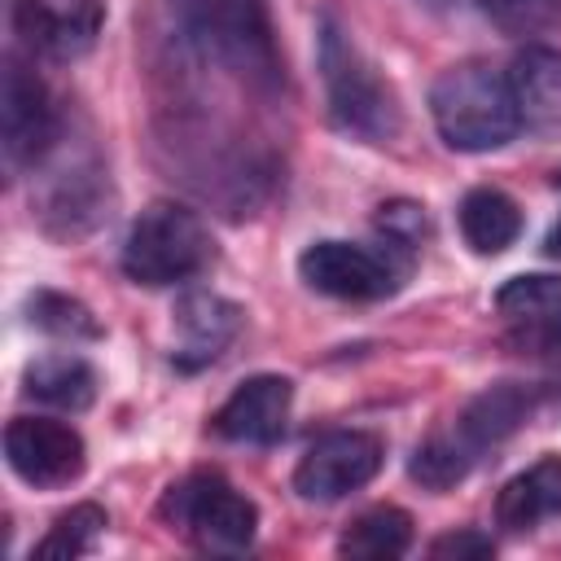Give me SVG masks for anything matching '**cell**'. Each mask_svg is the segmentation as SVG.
<instances>
[{
    "mask_svg": "<svg viewBox=\"0 0 561 561\" xmlns=\"http://www.w3.org/2000/svg\"><path fill=\"white\" fill-rule=\"evenodd\" d=\"M105 526H110V517H105L101 504H75L31 548V561H75V557H83V552H92L101 543Z\"/></svg>",
    "mask_w": 561,
    "mask_h": 561,
    "instance_id": "44dd1931",
    "label": "cell"
},
{
    "mask_svg": "<svg viewBox=\"0 0 561 561\" xmlns=\"http://www.w3.org/2000/svg\"><path fill=\"white\" fill-rule=\"evenodd\" d=\"M460 237L473 254H504L522 237V206L491 184H478L460 197Z\"/></svg>",
    "mask_w": 561,
    "mask_h": 561,
    "instance_id": "2e32d148",
    "label": "cell"
},
{
    "mask_svg": "<svg viewBox=\"0 0 561 561\" xmlns=\"http://www.w3.org/2000/svg\"><path fill=\"white\" fill-rule=\"evenodd\" d=\"M118 263L136 285H180L215 263V237L197 210L180 202H149L131 219Z\"/></svg>",
    "mask_w": 561,
    "mask_h": 561,
    "instance_id": "277c9868",
    "label": "cell"
},
{
    "mask_svg": "<svg viewBox=\"0 0 561 561\" xmlns=\"http://www.w3.org/2000/svg\"><path fill=\"white\" fill-rule=\"evenodd\" d=\"M412 548V517L394 504L364 508L337 539V552L351 561H390Z\"/></svg>",
    "mask_w": 561,
    "mask_h": 561,
    "instance_id": "d6986e66",
    "label": "cell"
},
{
    "mask_svg": "<svg viewBox=\"0 0 561 561\" xmlns=\"http://www.w3.org/2000/svg\"><path fill=\"white\" fill-rule=\"evenodd\" d=\"M4 460L26 486L57 491V486H70L83 473L88 447H83V434L66 421L13 416L4 425Z\"/></svg>",
    "mask_w": 561,
    "mask_h": 561,
    "instance_id": "9c48e42d",
    "label": "cell"
},
{
    "mask_svg": "<svg viewBox=\"0 0 561 561\" xmlns=\"http://www.w3.org/2000/svg\"><path fill=\"white\" fill-rule=\"evenodd\" d=\"M44 167V193H39V219L53 237H83L92 232L110 210V180L105 167L96 162V153H70L57 162H39Z\"/></svg>",
    "mask_w": 561,
    "mask_h": 561,
    "instance_id": "30bf717a",
    "label": "cell"
},
{
    "mask_svg": "<svg viewBox=\"0 0 561 561\" xmlns=\"http://www.w3.org/2000/svg\"><path fill=\"white\" fill-rule=\"evenodd\" d=\"M377 232L390 237V241H399V245H408V250H416L430 237V215H425L421 202L399 197V202H386L377 210Z\"/></svg>",
    "mask_w": 561,
    "mask_h": 561,
    "instance_id": "d4e9b609",
    "label": "cell"
},
{
    "mask_svg": "<svg viewBox=\"0 0 561 561\" xmlns=\"http://www.w3.org/2000/svg\"><path fill=\"white\" fill-rule=\"evenodd\" d=\"M316 61L324 79V101L329 118L337 131L364 140V145H386L403 127V110L386 75L373 66V57L355 44V35L342 26L333 9L320 13L316 22Z\"/></svg>",
    "mask_w": 561,
    "mask_h": 561,
    "instance_id": "7a4b0ae2",
    "label": "cell"
},
{
    "mask_svg": "<svg viewBox=\"0 0 561 561\" xmlns=\"http://www.w3.org/2000/svg\"><path fill=\"white\" fill-rule=\"evenodd\" d=\"M561 513V456H539L513 473L495 495V522L504 530H535Z\"/></svg>",
    "mask_w": 561,
    "mask_h": 561,
    "instance_id": "9a60e30c",
    "label": "cell"
},
{
    "mask_svg": "<svg viewBox=\"0 0 561 561\" xmlns=\"http://www.w3.org/2000/svg\"><path fill=\"white\" fill-rule=\"evenodd\" d=\"M158 513H162V522L171 530H180L202 552L237 557L259 535V508H254V500H245L215 469H197V473L171 482L167 495H162V504H158Z\"/></svg>",
    "mask_w": 561,
    "mask_h": 561,
    "instance_id": "8992f818",
    "label": "cell"
},
{
    "mask_svg": "<svg viewBox=\"0 0 561 561\" xmlns=\"http://www.w3.org/2000/svg\"><path fill=\"white\" fill-rule=\"evenodd\" d=\"M530 342H539V346H561V316L557 320H548V324H530V333H526Z\"/></svg>",
    "mask_w": 561,
    "mask_h": 561,
    "instance_id": "4316f807",
    "label": "cell"
},
{
    "mask_svg": "<svg viewBox=\"0 0 561 561\" xmlns=\"http://www.w3.org/2000/svg\"><path fill=\"white\" fill-rule=\"evenodd\" d=\"M504 75H508V88L522 105V118H530V123L561 118V48L526 44L513 53Z\"/></svg>",
    "mask_w": 561,
    "mask_h": 561,
    "instance_id": "e0dca14e",
    "label": "cell"
},
{
    "mask_svg": "<svg viewBox=\"0 0 561 561\" xmlns=\"http://www.w3.org/2000/svg\"><path fill=\"white\" fill-rule=\"evenodd\" d=\"M495 311L508 320H526V324H548L561 316V276L552 272H522L508 276L495 289Z\"/></svg>",
    "mask_w": 561,
    "mask_h": 561,
    "instance_id": "7402d4cb",
    "label": "cell"
},
{
    "mask_svg": "<svg viewBox=\"0 0 561 561\" xmlns=\"http://www.w3.org/2000/svg\"><path fill=\"white\" fill-rule=\"evenodd\" d=\"M105 26V0H18L13 4V35L31 57L44 61H79L96 48Z\"/></svg>",
    "mask_w": 561,
    "mask_h": 561,
    "instance_id": "8fae6325",
    "label": "cell"
},
{
    "mask_svg": "<svg viewBox=\"0 0 561 561\" xmlns=\"http://www.w3.org/2000/svg\"><path fill=\"white\" fill-rule=\"evenodd\" d=\"M26 320H31L39 333L57 337V342H96V337H101L96 316H92L79 298L57 294V289H35V294L26 298Z\"/></svg>",
    "mask_w": 561,
    "mask_h": 561,
    "instance_id": "603a6c76",
    "label": "cell"
},
{
    "mask_svg": "<svg viewBox=\"0 0 561 561\" xmlns=\"http://www.w3.org/2000/svg\"><path fill=\"white\" fill-rule=\"evenodd\" d=\"M241 333V307L215 289H188L175 302V364L197 373L215 364Z\"/></svg>",
    "mask_w": 561,
    "mask_h": 561,
    "instance_id": "4fadbf2b",
    "label": "cell"
},
{
    "mask_svg": "<svg viewBox=\"0 0 561 561\" xmlns=\"http://www.w3.org/2000/svg\"><path fill=\"white\" fill-rule=\"evenodd\" d=\"M386 465V443L373 430H329L294 465V491L307 504H333L368 486Z\"/></svg>",
    "mask_w": 561,
    "mask_h": 561,
    "instance_id": "ba28073f",
    "label": "cell"
},
{
    "mask_svg": "<svg viewBox=\"0 0 561 561\" xmlns=\"http://www.w3.org/2000/svg\"><path fill=\"white\" fill-rule=\"evenodd\" d=\"M171 9L184 39L224 75L254 92H276L285 83L267 0H171Z\"/></svg>",
    "mask_w": 561,
    "mask_h": 561,
    "instance_id": "6da1fadb",
    "label": "cell"
},
{
    "mask_svg": "<svg viewBox=\"0 0 561 561\" xmlns=\"http://www.w3.org/2000/svg\"><path fill=\"white\" fill-rule=\"evenodd\" d=\"M22 390L48 408H61V412H83L92 408L96 399V368L83 359V355H70V351H57V355H39L26 364L22 373Z\"/></svg>",
    "mask_w": 561,
    "mask_h": 561,
    "instance_id": "ac0fdd59",
    "label": "cell"
},
{
    "mask_svg": "<svg viewBox=\"0 0 561 561\" xmlns=\"http://www.w3.org/2000/svg\"><path fill=\"white\" fill-rule=\"evenodd\" d=\"M416 250L381 237V241H311L298 254V276L307 289L342 302H381L399 294L412 276Z\"/></svg>",
    "mask_w": 561,
    "mask_h": 561,
    "instance_id": "5b68a950",
    "label": "cell"
},
{
    "mask_svg": "<svg viewBox=\"0 0 561 561\" xmlns=\"http://www.w3.org/2000/svg\"><path fill=\"white\" fill-rule=\"evenodd\" d=\"M473 465H478V456L451 434V425H443V430H434L425 443H416V451H412V460H408V473H412V482H421L425 491H447V486L465 482V478L473 473Z\"/></svg>",
    "mask_w": 561,
    "mask_h": 561,
    "instance_id": "ffe728a7",
    "label": "cell"
},
{
    "mask_svg": "<svg viewBox=\"0 0 561 561\" xmlns=\"http://www.w3.org/2000/svg\"><path fill=\"white\" fill-rule=\"evenodd\" d=\"M430 118L443 145L456 153H491L522 131V105L508 75L491 70L486 61L447 66L430 83Z\"/></svg>",
    "mask_w": 561,
    "mask_h": 561,
    "instance_id": "3957f363",
    "label": "cell"
},
{
    "mask_svg": "<svg viewBox=\"0 0 561 561\" xmlns=\"http://www.w3.org/2000/svg\"><path fill=\"white\" fill-rule=\"evenodd\" d=\"M289 408H294V381L280 373H254L245 377L210 416V430L224 443H241V447H272L285 438L289 425Z\"/></svg>",
    "mask_w": 561,
    "mask_h": 561,
    "instance_id": "7c38bea8",
    "label": "cell"
},
{
    "mask_svg": "<svg viewBox=\"0 0 561 561\" xmlns=\"http://www.w3.org/2000/svg\"><path fill=\"white\" fill-rule=\"evenodd\" d=\"M539 399H543V390L530 381H495L460 408V416L451 421V434L482 460L486 447H500L508 434H517L530 421Z\"/></svg>",
    "mask_w": 561,
    "mask_h": 561,
    "instance_id": "5bb4252c",
    "label": "cell"
},
{
    "mask_svg": "<svg viewBox=\"0 0 561 561\" xmlns=\"http://www.w3.org/2000/svg\"><path fill=\"white\" fill-rule=\"evenodd\" d=\"M543 250H548L552 259H561V219L548 228V237H543Z\"/></svg>",
    "mask_w": 561,
    "mask_h": 561,
    "instance_id": "83f0119b",
    "label": "cell"
},
{
    "mask_svg": "<svg viewBox=\"0 0 561 561\" xmlns=\"http://www.w3.org/2000/svg\"><path fill=\"white\" fill-rule=\"evenodd\" d=\"M61 140V123L57 110L48 101L44 79L22 61L9 57L4 61V79H0V145H4V167L18 171H35L53 145Z\"/></svg>",
    "mask_w": 561,
    "mask_h": 561,
    "instance_id": "52a82bcc",
    "label": "cell"
},
{
    "mask_svg": "<svg viewBox=\"0 0 561 561\" xmlns=\"http://www.w3.org/2000/svg\"><path fill=\"white\" fill-rule=\"evenodd\" d=\"M430 557H456V561H478V557H491V539L482 530H456V535H443L430 543Z\"/></svg>",
    "mask_w": 561,
    "mask_h": 561,
    "instance_id": "484cf974",
    "label": "cell"
},
{
    "mask_svg": "<svg viewBox=\"0 0 561 561\" xmlns=\"http://www.w3.org/2000/svg\"><path fill=\"white\" fill-rule=\"evenodd\" d=\"M473 4L508 35H539L561 26V0H473Z\"/></svg>",
    "mask_w": 561,
    "mask_h": 561,
    "instance_id": "cb8c5ba5",
    "label": "cell"
}]
</instances>
